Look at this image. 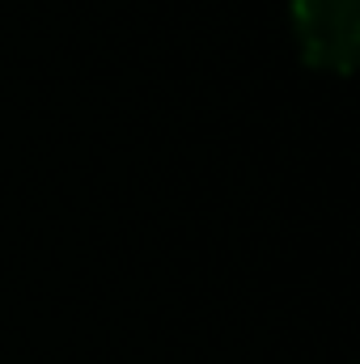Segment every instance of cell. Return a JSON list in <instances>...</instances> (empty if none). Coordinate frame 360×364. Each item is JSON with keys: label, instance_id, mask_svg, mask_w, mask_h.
<instances>
[{"label": "cell", "instance_id": "6da1fadb", "mask_svg": "<svg viewBox=\"0 0 360 364\" xmlns=\"http://www.w3.org/2000/svg\"><path fill=\"white\" fill-rule=\"evenodd\" d=\"M292 26L309 64L348 73L360 47V0H292Z\"/></svg>", "mask_w": 360, "mask_h": 364}]
</instances>
